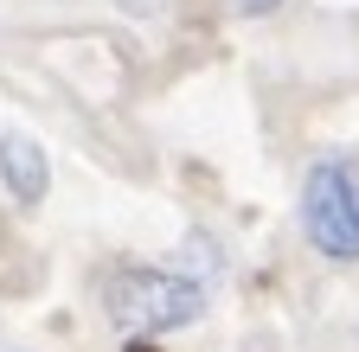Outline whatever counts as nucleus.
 I'll use <instances>...</instances> for the list:
<instances>
[{
    "label": "nucleus",
    "instance_id": "obj_2",
    "mask_svg": "<svg viewBox=\"0 0 359 352\" xmlns=\"http://www.w3.org/2000/svg\"><path fill=\"white\" fill-rule=\"evenodd\" d=\"M302 237L327 262H359V160L327 154L302 173Z\"/></svg>",
    "mask_w": 359,
    "mask_h": 352
},
{
    "label": "nucleus",
    "instance_id": "obj_1",
    "mask_svg": "<svg viewBox=\"0 0 359 352\" xmlns=\"http://www.w3.org/2000/svg\"><path fill=\"white\" fill-rule=\"evenodd\" d=\"M103 307H109L116 327H128L135 339H148V333L193 327V321L205 314V288H199L193 276H173V269L122 262V269L103 276Z\"/></svg>",
    "mask_w": 359,
    "mask_h": 352
},
{
    "label": "nucleus",
    "instance_id": "obj_6",
    "mask_svg": "<svg viewBox=\"0 0 359 352\" xmlns=\"http://www.w3.org/2000/svg\"><path fill=\"white\" fill-rule=\"evenodd\" d=\"M128 352H154V346H148V339H128Z\"/></svg>",
    "mask_w": 359,
    "mask_h": 352
},
{
    "label": "nucleus",
    "instance_id": "obj_5",
    "mask_svg": "<svg viewBox=\"0 0 359 352\" xmlns=\"http://www.w3.org/2000/svg\"><path fill=\"white\" fill-rule=\"evenodd\" d=\"M122 7H128V13H142V20H148V13H161V0H122Z\"/></svg>",
    "mask_w": 359,
    "mask_h": 352
},
{
    "label": "nucleus",
    "instance_id": "obj_4",
    "mask_svg": "<svg viewBox=\"0 0 359 352\" xmlns=\"http://www.w3.org/2000/svg\"><path fill=\"white\" fill-rule=\"evenodd\" d=\"M231 7H238V13H276L283 0H231Z\"/></svg>",
    "mask_w": 359,
    "mask_h": 352
},
{
    "label": "nucleus",
    "instance_id": "obj_3",
    "mask_svg": "<svg viewBox=\"0 0 359 352\" xmlns=\"http://www.w3.org/2000/svg\"><path fill=\"white\" fill-rule=\"evenodd\" d=\"M0 186L13 192V205H39L52 192V160H45V148L32 135H20V128L0 135Z\"/></svg>",
    "mask_w": 359,
    "mask_h": 352
}]
</instances>
